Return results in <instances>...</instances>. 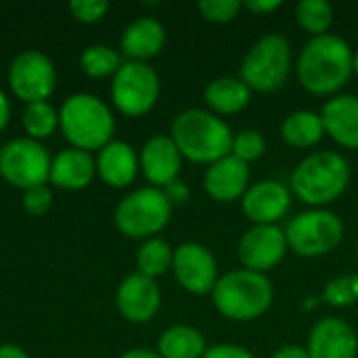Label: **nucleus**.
I'll return each instance as SVG.
<instances>
[{"label":"nucleus","mask_w":358,"mask_h":358,"mask_svg":"<svg viewBox=\"0 0 358 358\" xmlns=\"http://www.w3.org/2000/svg\"><path fill=\"white\" fill-rule=\"evenodd\" d=\"M355 48L338 34L308 38L296 59L300 86L315 96H336L352 76Z\"/></svg>","instance_id":"nucleus-1"},{"label":"nucleus","mask_w":358,"mask_h":358,"mask_svg":"<svg viewBox=\"0 0 358 358\" xmlns=\"http://www.w3.org/2000/svg\"><path fill=\"white\" fill-rule=\"evenodd\" d=\"M352 178L348 159L338 151H315L298 162L289 178L292 195L308 208H329Z\"/></svg>","instance_id":"nucleus-2"},{"label":"nucleus","mask_w":358,"mask_h":358,"mask_svg":"<svg viewBox=\"0 0 358 358\" xmlns=\"http://www.w3.org/2000/svg\"><path fill=\"white\" fill-rule=\"evenodd\" d=\"M170 138L178 147L182 159L193 164H214L231 155L233 130L216 113L199 107L180 111L170 126Z\"/></svg>","instance_id":"nucleus-3"},{"label":"nucleus","mask_w":358,"mask_h":358,"mask_svg":"<svg viewBox=\"0 0 358 358\" xmlns=\"http://www.w3.org/2000/svg\"><path fill=\"white\" fill-rule=\"evenodd\" d=\"M212 304L233 323H252L268 313L275 300V287L266 275L235 268L224 273L212 289Z\"/></svg>","instance_id":"nucleus-4"},{"label":"nucleus","mask_w":358,"mask_h":358,"mask_svg":"<svg viewBox=\"0 0 358 358\" xmlns=\"http://www.w3.org/2000/svg\"><path fill=\"white\" fill-rule=\"evenodd\" d=\"M59 128L71 147L101 151L113 141L115 117L105 101L88 92L71 94L59 111Z\"/></svg>","instance_id":"nucleus-5"},{"label":"nucleus","mask_w":358,"mask_h":358,"mask_svg":"<svg viewBox=\"0 0 358 358\" xmlns=\"http://www.w3.org/2000/svg\"><path fill=\"white\" fill-rule=\"evenodd\" d=\"M292 73V44L283 34L258 38L239 65V78L252 92H275Z\"/></svg>","instance_id":"nucleus-6"},{"label":"nucleus","mask_w":358,"mask_h":358,"mask_svg":"<svg viewBox=\"0 0 358 358\" xmlns=\"http://www.w3.org/2000/svg\"><path fill=\"white\" fill-rule=\"evenodd\" d=\"M344 231V222L334 210L308 208L287 222L285 237L296 256L321 258L331 254L342 243Z\"/></svg>","instance_id":"nucleus-7"},{"label":"nucleus","mask_w":358,"mask_h":358,"mask_svg":"<svg viewBox=\"0 0 358 358\" xmlns=\"http://www.w3.org/2000/svg\"><path fill=\"white\" fill-rule=\"evenodd\" d=\"M172 203L168 201L164 189L143 187L128 193L115 208L113 220L122 235L130 239H151L172 218Z\"/></svg>","instance_id":"nucleus-8"},{"label":"nucleus","mask_w":358,"mask_h":358,"mask_svg":"<svg viewBox=\"0 0 358 358\" xmlns=\"http://www.w3.org/2000/svg\"><path fill=\"white\" fill-rule=\"evenodd\" d=\"M157 71L141 61H126L115 71L111 82V99L117 111L128 117H141L149 113L159 99Z\"/></svg>","instance_id":"nucleus-9"},{"label":"nucleus","mask_w":358,"mask_h":358,"mask_svg":"<svg viewBox=\"0 0 358 358\" xmlns=\"http://www.w3.org/2000/svg\"><path fill=\"white\" fill-rule=\"evenodd\" d=\"M52 157L46 147L34 138H13L0 149V174L13 187L23 191L46 185Z\"/></svg>","instance_id":"nucleus-10"},{"label":"nucleus","mask_w":358,"mask_h":358,"mask_svg":"<svg viewBox=\"0 0 358 358\" xmlns=\"http://www.w3.org/2000/svg\"><path fill=\"white\" fill-rule=\"evenodd\" d=\"M57 84V71L52 61L40 50H23L19 52L8 67V86L13 94L29 103L46 101Z\"/></svg>","instance_id":"nucleus-11"},{"label":"nucleus","mask_w":358,"mask_h":358,"mask_svg":"<svg viewBox=\"0 0 358 358\" xmlns=\"http://www.w3.org/2000/svg\"><path fill=\"white\" fill-rule=\"evenodd\" d=\"M289 252L285 229L279 224H258L248 229L237 245V256L241 266L260 275H266L279 266Z\"/></svg>","instance_id":"nucleus-12"},{"label":"nucleus","mask_w":358,"mask_h":358,"mask_svg":"<svg viewBox=\"0 0 358 358\" xmlns=\"http://www.w3.org/2000/svg\"><path fill=\"white\" fill-rule=\"evenodd\" d=\"M172 271L178 285L193 296L212 294L220 279L214 254L197 241H185L174 250Z\"/></svg>","instance_id":"nucleus-13"},{"label":"nucleus","mask_w":358,"mask_h":358,"mask_svg":"<svg viewBox=\"0 0 358 358\" xmlns=\"http://www.w3.org/2000/svg\"><path fill=\"white\" fill-rule=\"evenodd\" d=\"M292 197L294 195L287 185L264 178L248 187L241 197V210L254 227L279 224L292 210Z\"/></svg>","instance_id":"nucleus-14"},{"label":"nucleus","mask_w":358,"mask_h":358,"mask_svg":"<svg viewBox=\"0 0 358 358\" xmlns=\"http://www.w3.org/2000/svg\"><path fill=\"white\" fill-rule=\"evenodd\" d=\"M115 306L120 315L130 323H149L162 306V292L155 279L141 273H132L117 285Z\"/></svg>","instance_id":"nucleus-15"},{"label":"nucleus","mask_w":358,"mask_h":358,"mask_svg":"<svg viewBox=\"0 0 358 358\" xmlns=\"http://www.w3.org/2000/svg\"><path fill=\"white\" fill-rule=\"evenodd\" d=\"M306 352L310 358H357V331L344 319H321L313 325L308 334Z\"/></svg>","instance_id":"nucleus-16"},{"label":"nucleus","mask_w":358,"mask_h":358,"mask_svg":"<svg viewBox=\"0 0 358 358\" xmlns=\"http://www.w3.org/2000/svg\"><path fill=\"white\" fill-rule=\"evenodd\" d=\"M141 172L155 189H166L170 182L178 180L182 168V155L174 141L166 134L151 136L138 155Z\"/></svg>","instance_id":"nucleus-17"},{"label":"nucleus","mask_w":358,"mask_h":358,"mask_svg":"<svg viewBox=\"0 0 358 358\" xmlns=\"http://www.w3.org/2000/svg\"><path fill=\"white\" fill-rule=\"evenodd\" d=\"M250 185V166L233 155L210 164L203 174V189L218 203L241 199Z\"/></svg>","instance_id":"nucleus-18"},{"label":"nucleus","mask_w":358,"mask_h":358,"mask_svg":"<svg viewBox=\"0 0 358 358\" xmlns=\"http://www.w3.org/2000/svg\"><path fill=\"white\" fill-rule=\"evenodd\" d=\"M321 120L325 134L344 149H358V96L357 94H336L323 109Z\"/></svg>","instance_id":"nucleus-19"},{"label":"nucleus","mask_w":358,"mask_h":358,"mask_svg":"<svg viewBox=\"0 0 358 358\" xmlns=\"http://www.w3.org/2000/svg\"><path fill=\"white\" fill-rule=\"evenodd\" d=\"M96 174V159L82 149L67 147L52 157L50 164V185L65 191H80L92 182Z\"/></svg>","instance_id":"nucleus-20"},{"label":"nucleus","mask_w":358,"mask_h":358,"mask_svg":"<svg viewBox=\"0 0 358 358\" xmlns=\"http://www.w3.org/2000/svg\"><path fill=\"white\" fill-rule=\"evenodd\" d=\"M141 170L138 153L124 141L107 143L96 157V174L113 189H124L134 182Z\"/></svg>","instance_id":"nucleus-21"},{"label":"nucleus","mask_w":358,"mask_h":358,"mask_svg":"<svg viewBox=\"0 0 358 358\" xmlns=\"http://www.w3.org/2000/svg\"><path fill=\"white\" fill-rule=\"evenodd\" d=\"M166 44V27L155 17H138L126 25L122 34V50L128 61L147 63L162 52Z\"/></svg>","instance_id":"nucleus-22"},{"label":"nucleus","mask_w":358,"mask_h":358,"mask_svg":"<svg viewBox=\"0 0 358 358\" xmlns=\"http://www.w3.org/2000/svg\"><path fill=\"white\" fill-rule=\"evenodd\" d=\"M252 88L239 76L214 78L203 88V101L208 105V111L216 113L222 120L227 115H237L245 111L252 103Z\"/></svg>","instance_id":"nucleus-23"},{"label":"nucleus","mask_w":358,"mask_h":358,"mask_svg":"<svg viewBox=\"0 0 358 358\" xmlns=\"http://www.w3.org/2000/svg\"><path fill=\"white\" fill-rule=\"evenodd\" d=\"M281 138L285 145L296 149H313L325 136V126L321 113L310 109H298L281 122Z\"/></svg>","instance_id":"nucleus-24"},{"label":"nucleus","mask_w":358,"mask_h":358,"mask_svg":"<svg viewBox=\"0 0 358 358\" xmlns=\"http://www.w3.org/2000/svg\"><path fill=\"white\" fill-rule=\"evenodd\" d=\"M208 342L197 327L172 325L157 340V355L162 358H201Z\"/></svg>","instance_id":"nucleus-25"},{"label":"nucleus","mask_w":358,"mask_h":358,"mask_svg":"<svg viewBox=\"0 0 358 358\" xmlns=\"http://www.w3.org/2000/svg\"><path fill=\"white\" fill-rule=\"evenodd\" d=\"M172 258H174V250L168 245V241L159 237H151L143 241V245L138 248L136 266L141 275L149 279H157L168 271H172Z\"/></svg>","instance_id":"nucleus-26"},{"label":"nucleus","mask_w":358,"mask_h":358,"mask_svg":"<svg viewBox=\"0 0 358 358\" xmlns=\"http://www.w3.org/2000/svg\"><path fill=\"white\" fill-rule=\"evenodd\" d=\"M296 23L310 38L329 34L334 23V6L327 0H302L296 4Z\"/></svg>","instance_id":"nucleus-27"},{"label":"nucleus","mask_w":358,"mask_h":358,"mask_svg":"<svg viewBox=\"0 0 358 358\" xmlns=\"http://www.w3.org/2000/svg\"><path fill=\"white\" fill-rule=\"evenodd\" d=\"M21 124H23V130H25L27 138L42 141V138L52 136L55 130L59 128V111L48 101L29 103L23 109Z\"/></svg>","instance_id":"nucleus-28"},{"label":"nucleus","mask_w":358,"mask_h":358,"mask_svg":"<svg viewBox=\"0 0 358 358\" xmlns=\"http://www.w3.org/2000/svg\"><path fill=\"white\" fill-rule=\"evenodd\" d=\"M80 65L82 71L90 78H107V76H115V71L122 67V59L111 46L94 44L82 52Z\"/></svg>","instance_id":"nucleus-29"},{"label":"nucleus","mask_w":358,"mask_h":358,"mask_svg":"<svg viewBox=\"0 0 358 358\" xmlns=\"http://www.w3.org/2000/svg\"><path fill=\"white\" fill-rule=\"evenodd\" d=\"M321 302L334 306V308H348L358 302V273H346L340 277H334L321 296Z\"/></svg>","instance_id":"nucleus-30"},{"label":"nucleus","mask_w":358,"mask_h":358,"mask_svg":"<svg viewBox=\"0 0 358 358\" xmlns=\"http://www.w3.org/2000/svg\"><path fill=\"white\" fill-rule=\"evenodd\" d=\"M264 153H266V138L260 130L245 128V130L233 134V147H231L233 157H237L250 166L252 162H258Z\"/></svg>","instance_id":"nucleus-31"},{"label":"nucleus","mask_w":358,"mask_h":358,"mask_svg":"<svg viewBox=\"0 0 358 358\" xmlns=\"http://www.w3.org/2000/svg\"><path fill=\"white\" fill-rule=\"evenodd\" d=\"M243 2L239 0H201L197 2V10L201 13V17L210 23H231L237 19V15L241 13Z\"/></svg>","instance_id":"nucleus-32"},{"label":"nucleus","mask_w":358,"mask_h":358,"mask_svg":"<svg viewBox=\"0 0 358 358\" xmlns=\"http://www.w3.org/2000/svg\"><path fill=\"white\" fill-rule=\"evenodd\" d=\"M69 10L82 23H96L107 15L109 2L107 0H73L69 4Z\"/></svg>","instance_id":"nucleus-33"},{"label":"nucleus","mask_w":358,"mask_h":358,"mask_svg":"<svg viewBox=\"0 0 358 358\" xmlns=\"http://www.w3.org/2000/svg\"><path fill=\"white\" fill-rule=\"evenodd\" d=\"M52 206V193L46 185L23 191V208L31 216H44Z\"/></svg>","instance_id":"nucleus-34"},{"label":"nucleus","mask_w":358,"mask_h":358,"mask_svg":"<svg viewBox=\"0 0 358 358\" xmlns=\"http://www.w3.org/2000/svg\"><path fill=\"white\" fill-rule=\"evenodd\" d=\"M201 358H256L245 346L239 344H214L208 346L206 355Z\"/></svg>","instance_id":"nucleus-35"},{"label":"nucleus","mask_w":358,"mask_h":358,"mask_svg":"<svg viewBox=\"0 0 358 358\" xmlns=\"http://www.w3.org/2000/svg\"><path fill=\"white\" fill-rule=\"evenodd\" d=\"M164 193H166L168 201L172 203V208H176V206H185V203L189 201V197H191V189H189V185H187V182H182L180 178H178V180H174V182H170V185L164 189Z\"/></svg>","instance_id":"nucleus-36"},{"label":"nucleus","mask_w":358,"mask_h":358,"mask_svg":"<svg viewBox=\"0 0 358 358\" xmlns=\"http://www.w3.org/2000/svg\"><path fill=\"white\" fill-rule=\"evenodd\" d=\"M283 6V0H248L243 2V8H248L252 15H271Z\"/></svg>","instance_id":"nucleus-37"},{"label":"nucleus","mask_w":358,"mask_h":358,"mask_svg":"<svg viewBox=\"0 0 358 358\" xmlns=\"http://www.w3.org/2000/svg\"><path fill=\"white\" fill-rule=\"evenodd\" d=\"M271 358H310L306 352V346H298V344H285L281 348H277Z\"/></svg>","instance_id":"nucleus-38"},{"label":"nucleus","mask_w":358,"mask_h":358,"mask_svg":"<svg viewBox=\"0 0 358 358\" xmlns=\"http://www.w3.org/2000/svg\"><path fill=\"white\" fill-rule=\"evenodd\" d=\"M0 358H29L27 352L15 344H2L0 346Z\"/></svg>","instance_id":"nucleus-39"},{"label":"nucleus","mask_w":358,"mask_h":358,"mask_svg":"<svg viewBox=\"0 0 358 358\" xmlns=\"http://www.w3.org/2000/svg\"><path fill=\"white\" fill-rule=\"evenodd\" d=\"M8 117H10V103H8L6 94L0 90V132L6 128V124H8Z\"/></svg>","instance_id":"nucleus-40"},{"label":"nucleus","mask_w":358,"mask_h":358,"mask_svg":"<svg viewBox=\"0 0 358 358\" xmlns=\"http://www.w3.org/2000/svg\"><path fill=\"white\" fill-rule=\"evenodd\" d=\"M120 358H162L157 355V350H149V348H132L126 350Z\"/></svg>","instance_id":"nucleus-41"},{"label":"nucleus","mask_w":358,"mask_h":358,"mask_svg":"<svg viewBox=\"0 0 358 358\" xmlns=\"http://www.w3.org/2000/svg\"><path fill=\"white\" fill-rule=\"evenodd\" d=\"M319 304H321V302H319L317 298H310V300H304L302 308H304V310H315V308H317Z\"/></svg>","instance_id":"nucleus-42"},{"label":"nucleus","mask_w":358,"mask_h":358,"mask_svg":"<svg viewBox=\"0 0 358 358\" xmlns=\"http://www.w3.org/2000/svg\"><path fill=\"white\" fill-rule=\"evenodd\" d=\"M352 73L358 78V48H355L352 52Z\"/></svg>","instance_id":"nucleus-43"},{"label":"nucleus","mask_w":358,"mask_h":358,"mask_svg":"<svg viewBox=\"0 0 358 358\" xmlns=\"http://www.w3.org/2000/svg\"><path fill=\"white\" fill-rule=\"evenodd\" d=\"M357 258H358V239H357Z\"/></svg>","instance_id":"nucleus-44"}]
</instances>
